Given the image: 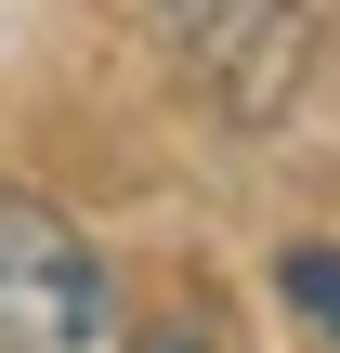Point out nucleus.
Instances as JSON below:
<instances>
[{
	"label": "nucleus",
	"mask_w": 340,
	"mask_h": 353,
	"mask_svg": "<svg viewBox=\"0 0 340 353\" xmlns=\"http://www.w3.org/2000/svg\"><path fill=\"white\" fill-rule=\"evenodd\" d=\"M0 353H131L118 275L52 196H0Z\"/></svg>",
	"instance_id": "f257e3e1"
},
{
	"label": "nucleus",
	"mask_w": 340,
	"mask_h": 353,
	"mask_svg": "<svg viewBox=\"0 0 340 353\" xmlns=\"http://www.w3.org/2000/svg\"><path fill=\"white\" fill-rule=\"evenodd\" d=\"M131 353H223L210 327H131Z\"/></svg>",
	"instance_id": "20e7f679"
},
{
	"label": "nucleus",
	"mask_w": 340,
	"mask_h": 353,
	"mask_svg": "<svg viewBox=\"0 0 340 353\" xmlns=\"http://www.w3.org/2000/svg\"><path fill=\"white\" fill-rule=\"evenodd\" d=\"M170 65L223 105V118H288L301 79H314V0H144Z\"/></svg>",
	"instance_id": "f03ea898"
},
{
	"label": "nucleus",
	"mask_w": 340,
	"mask_h": 353,
	"mask_svg": "<svg viewBox=\"0 0 340 353\" xmlns=\"http://www.w3.org/2000/svg\"><path fill=\"white\" fill-rule=\"evenodd\" d=\"M275 288H288V314H301V327H328V353H340V249H328V236H314V249H288V262H275Z\"/></svg>",
	"instance_id": "7ed1b4c3"
}]
</instances>
